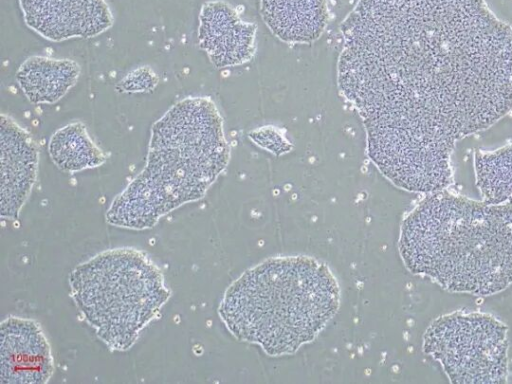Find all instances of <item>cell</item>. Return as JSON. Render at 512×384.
<instances>
[{
    "mask_svg": "<svg viewBox=\"0 0 512 384\" xmlns=\"http://www.w3.org/2000/svg\"><path fill=\"white\" fill-rule=\"evenodd\" d=\"M340 30L371 162L402 190L447 189L456 142L512 110V28L485 0H359Z\"/></svg>",
    "mask_w": 512,
    "mask_h": 384,
    "instance_id": "cell-1",
    "label": "cell"
},
{
    "mask_svg": "<svg viewBox=\"0 0 512 384\" xmlns=\"http://www.w3.org/2000/svg\"><path fill=\"white\" fill-rule=\"evenodd\" d=\"M398 248L411 273L449 292L497 294L512 284V203L430 193L403 219Z\"/></svg>",
    "mask_w": 512,
    "mask_h": 384,
    "instance_id": "cell-2",
    "label": "cell"
},
{
    "mask_svg": "<svg viewBox=\"0 0 512 384\" xmlns=\"http://www.w3.org/2000/svg\"><path fill=\"white\" fill-rule=\"evenodd\" d=\"M230 158L223 120L207 97L174 104L151 128L143 170L111 202L110 225L146 230L180 206L202 199Z\"/></svg>",
    "mask_w": 512,
    "mask_h": 384,
    "instance_id": "cell-3",
    "label": "cell"
},
{
    "mask_svg": "<svg viewBox=\"0 0 512 384\" xmlns=\"http://www.w3.org/2000/svg\"><path fill=\"white\" fill-rule=\"evenodd\" d=\"M339 305L340 287L325 263L286 256L245 271L225 291L218 314L236 339L280 356L313 341Z\"/></svg>",
    "mask_w": 512,
    "mask_h": 384,
    "instance_id": "cell-4",
    "label": "cell"
},
{
    "mask_svg": "<svg viewBox=\"0 0 512 384\" xmlns=\"http://www.w3.org/2000/svg\"><path fill=\"white\" fill-rule=\"evenodd\" d=\"M84 321L112 352H125L171 297L164 275L146 252L132 247L102 251L68 277Z\"/></svg>",
    "mask_w": 512,
    "mask_h": 384,
    "instance_id": "cell-5",
    "label": "cell"
},
{
    "mask_svg": "<svg viewBox=\"0 0 512 384\" xmlns=\"http://www.w3.org/2000/svg\"><path fill=\"white\" fill-rule=\"evenodd\" d=\"M508 327L482 312L454 311L435 319L423 351L452 383H505L509 374Z\"/></svg>",
    "mask_w": 512,
    "mask_h": 384,
    "instance_id": "cell-6",
    "label": "cell"
},
{
    "mask_svg": "<svg viewBox=\"0 0 512 384\" xmlns=\"http://www.w3.org/2000/svg\"><path fill=\"white\" fill-rule=\"evenodd\" d=\"M0 382L44 384L55 366L41 325L30 318L8 316L0 327Z\"/></svg>",
    "mask_w": 512,
    "mask_h": 384,
    "instance_id": "cell-7",
    "label": "cell"
},
{
    "mask_svg": "<svg viewBox=\"0 0 512 384\" xmlns=\"http://www.w3.org/2000/svg\"><path fill=\"white\" fill-rule=\"evenodd\" d=\"M19 6L25 24L53 42L95 37L113 25L106 0H19Z\"/></svg>",
    "mask_w": 512,
    "mask_h": 384,
    "instance_id": "cell-8",
    "label": "cell"
},
{
    "mask_svg": "<svg viewBox=\"0 0 512 384\" xmlns=\"http://www.w3.org/2000/svg\"><path fill=\"white\" fill-rule=\"evenodd\" d=\"M1 216L18 218L37 178L39 150L36 142L12 118L1 115Z\"/></svg>",
    "mask_w": 512,
    "mask_h": 384,
    "instance_id": "cell-9",
    "label": "cell"
},
{
    "mask_svg": "<svg viewBox=\"0 0 512 384\" xmlns=\"http://www.w3.org/2000/svg\"><path fill=\"white\" fill-rule=\"evenodd\" d=\"M198 41L217 68L241 65L256 50V25L242 20L224 1L206 2L199 14Z\"/></svg>",
    "mask_w": 512,
    "mask_h": 384,
    "instance_id": "cell-10",
    "label": "cell"
},
{
    "mask_svg": "<svg viewBox=\"0 0 512 384\" xmlns=\"http://www.w3.org/2000/svg\"><path fill=\"white\" fill-rule=\"evenodd\" d=\"M265 25L286 43H312L329 19L326 0H260Z\"/></svg>",
    "mask_w": 512,
    "mask_h": 384,
    "instance_id": "cell-11",
    "label": "cell"
},
{
    "mask_svg": "<svg viewBox=\"0 0 512 384\" xmlns=\"http://www.w3.org/2000/svg\"><path fill=\"white\" fill-rule=\"evenodd\" d=\"M79 76L77 62L46 56L27 58L16 72L22 92L35 105L56 103L76 84Z\"/></svg>",
    "mask_w": 512,
    "mask_h": 384,
    "instance_id": "cell-12",
    "label": "cell"
},
{
    "mask_svg": "<svg viewBox=\"0 0 512 384\" xmlns=\"http://www.w3.org/2000/svg\"><path fill=\"white\" fill-rule=\"evenodd\" d=\"M48 154L58 169L68 173L96 168L106 161L104 152L81 122L69 123L55 131L48 142Z\"/></svg>",
    "mask_w": 512,
    "mask_h": 384,
    "instance_id": "cell-13",
    "label": "cell"
},
{
    "mask_svg": "<svg viewBox=\"0 0 512 384\" xmlns=\"http://www.w3.org/2000/svg\"><path fill=\"white\" fill-rule=\"evenodd\" d=\"M250 139L259 147L279 156L292 149L291 142L274 127L266 126L252 131Z\"/></svg>",
    "mask_w": 512,
    "mask_h": 384,
    "instance_id": "cell-14",
    "label": "cell"
},
{
    "mask_svg": "<svg viewBox=\"0 0 512 384\" xmlns=\"http://www.w3.org/2000/svg\"><path fill=\"white\" fill-rule=\"evenodd\" d=\"M158 77L149 68H139L127 75L117 86L120 92H143L152 90Z\"/></svg>",
    "mask_w": 512,
    "mask_h": 384,
    "instance_id": "cell-15",
    "label": "cell"
}]
</instances>
